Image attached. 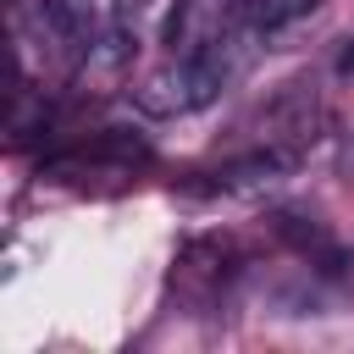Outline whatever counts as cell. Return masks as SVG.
I'll use <instances>...</instances> for the list:
<instances>
[{
	"mask_svg": "<svg viewBox=\"0 0 354 354\" xmlns=\"http://www.w3.org/2000/svg\"><path fill=\"white\" fill-rule=\"evenodd\" d=\"M238 22V0H177L166 17V44L171 55H194L210 39H221Z\"/></svg>",
	"mask_w": 354,
	"mask_h": 354,
	"instance_id": "obj_1",
	"label": "cell"
},
{
	"mask_svg": "<svg viewBox=\"0 0 354 354\" xmlns=\"http://www.w3.org/2000/svg\"><path fill=\"white\" fill-rule=\"evenodd\" d=\"M326 0H238V22L254 33V39H277L282 28L304 22L310 11H321Z\"/></svg>",
	"mask_w": 354,
	"mask_h": 354,
	"instance_id": "obj_2",
	"label": "cell"
},
{
	"mask_svg": "<svg viewBox=\"0 0 354 354\" xmlns=\"http://www.w3.org/2000/svg\"><path fill=\"white\" fill-rule=\"evenodd\" d=\"M337 66H343V72H354V44L343 50V61H337Z\"/></svg>",
	"mask_w": 354,
	"mask_h": 354,
	"instance_id": "obj_3",
	"label": "cell"
}]
</instances>
